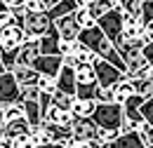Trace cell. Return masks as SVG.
Wrapping results in <instances>:
<instances>
[{"label": "cell", "instance_id": "obj_29", "mask_svg": "<svg viewBox=\"0 0 153 148\" xmlns=\"http://www.w3.org/2000/svg\"><path fill=\"white\" fill-rule=\"evenodd\" d=\"M73 101H76L73 94H66V92H54L52 94V104L59 106V108H64V111H71V108H73Z\"/></svg>", "mask_w": 153, "mask_h": 148}, {"label": "cell", "instance_id": "obj_43", "mask_svg": "<svg viewBox=\"0 0 153 148\" xmlns=\"http://www.w3.org/2000/svg\"><path fill=\"white\" fill-rule=\"evenodd\" d=\"M45 148H66V146H64V144H47Z\"/></svg>", "mask_w": 153, "mask_h": 148}, {"label": "cell", "instance_id": "obj_25", "mask_svg": "<svg viewBox=\"0 0 153 148\" xmlns=\"http://www.w3.org/2000/svg\"><path fill=\"white\" fill-rule=\"evenodd\" d=\"M71 54L78 59V64H94V59H97V56L92 54L82 42H78V40L73 42V52H71Z\"/></svg>", "mask_w": 153, "mask_h": 148}, {"label": "cell", "instance_id": "obj_40", "mask_svg": "<svg viewBox=\"0 0 153 148\" xmlns=\"http://www.w3.org/2000/svg\"><path fill=\"white\" fill-rule=\"evenodd\" d=\"M76 2V7H87L90 5V0H73Z\"/></svg>", "mask_w": 153, "mask_h": 148}, {"label": "cell", "instance_id": "obj_30", "mask_svg": "<svg viewBox=\"0 0 153 148\" xmlns=\"http://www.w3.org/2000/svg\"><path fill=\"white\" fill-rule=\"evenodd\" d=\"M36 87L40 90V94H54L57 92V80H54L52 75H40Z\"/></svg>", "mask_w": 153, "mask_h": 148}, {"label": "cell", "instance_id": "obj_8", "mask_svg": "<svg viewBox=\"0 0 153 148\" xmlns=\"http://www.w3.org/2000/svg\"><path fill=\"white\" fill-rule=\"evenodd\" d=\"M146 99L144 96H139V94H132L127 101H123L120 106H123V113H125V120H130L134 127H139L141 122H144V115H141V104H144Z\"/></svg>", "mask_w": 153, "mask_h": 148}, {"label": "cell", "instance_id": "obj_41", "mask_svg": "<svg viewBox=\"0 0 153 148\" xmlns=\"http://www.w3.org/2000/svg\"><path fill=\"white\" fill-rule=\"evenodd\" d=\"M57 2H61V0H45V5H47V10H50V7H54Z\"/></svg>", "mask_w": 153, "mask_h": 148}, {"label": "cell", "instance_id": "obj_27", "mask_svg": "<svg viewBox=\"0 0 153 148\" xmlns=\"http://www.w3.org/2000/svg\"><path fill=\"white\" fill-rule=\"evenodd\" d=\"M120 12L123 14H134V17H141V7H144V0H120L118 2Z\"/></svg>", "mask_w": 153, "mask_h": 148}, {"label": "cell", "instance_id": "obj_35", "mask_svg": "<svg viewBox=\"0 0 153 148\" xmlns=\"http://www.w3.org/2000/svg\"><path fill=\"white\" fill-rule=\"evenodd\" d=\"M14 24H17V17H14V12H12V10H5V12H0V28L14 26Z\"/></svg>", "mask_w": 153, "mask_h": 148}, {"label": "cell", "instance_id": "obj_47", "mask_svg": "<svg viewBox=\"0 0 153 148\" xmlns=\"http://www.w3.org/2000/svg\"><path fill=\"white\" fill-rule=\"evenodd\" d=\"M146 148H153V144H151V146H146Z\"/></svg>", "mask_w": 153, "mask_h": 148}, {"label": "cell", "instance_id": "obj_7", "mask_svg": "<svg viewBox=\"0 0 153 148\" xmlns=\"http://www.w3.org/2000/svg\"><path fill=\"white\" fill-rule=\"evenodd\" d=\"M54 28H57V33L61 40H66V42H76L78 36H80V26H78V21L73 14H66V17H61L54 21Z\"/></svg>", "mask_w": 153, "mask_h": 148}, {"label": "cell", "instance_id": "obj_12", "mask_svg": "<svg viewBox=\"0 0 153 148\" xmlns=\"http://www.w3.org/2000/svg\"><path fill=\"white\" fill-rule=\"evenodd\" d=\"M31 68H36L38 75H52V78H57L59 68H61V56H45V54H40L38 59L33 61Z\"/></svg>", "mask_w": 153, "mask_h": 148}, {"label": "cell", "instance_id": "obj_11", "mask_svg": "<svg viewBox=\"0 0 153 148\" xmlns=\"http://www.w3.org/2000/svg\"><path fill=\"white\" fill-rule=\"evenodd\" d=\"M101 148H146V146H144L139 132L134 130V132H127V134H118L115 139L101 144Z\"/></svg>", "mask_w": 153, "mask_h": 148}, {"label": "cell", "instance_id": "obj_17", "mask_svg": "<svg viewBox=\"0 0 153 148\" xmlns=\"http://www.w3.org/2000/svg\"><path fill=\"white\" fill-rule=\"evenodd\" d=\"M28 130H31L28 120H26V118H17V120H7V122H2L0 136H2V139H14V136H19V134H26Z\"/></svg>", "mask_w": 153, "mask_h": 148}, {"label": "cell", "instance_id": "obj_24", "mask_svg": "<svg viewBox=\"0 0 153 148\" xmlns=\"http://www.w3.org/2000/svg\"><path fill=\"white\" fill-rule=\"evenodd\" d=\"M132 85H134V94H139L144 99L153 96V78H139V80H132Z\"/></svg>", "mask_w": 153, "mask_h": 148}, {"label": "cell", "instance_id": "obj_22", "mask_svg": "<svg viewBox=\"0 0 153 148\" xmlns=\"http://www.w3.org/2000/svg\"><path fill=\"white\" fill-rule=\"evenodd\" d=\"M111 92H113L115 104H123V101H127V99L134 94V85H132V80H120L118 85L111 87Z\"/></svg>", "mask_w": 153, "mask_h": 148}, {"label": "cell", "instance_id": "obj_45", "mask_svg": "<svg viewBox=\"0 0 153 148\" xmlns=\"http://www.w3.org/2000/svg\"><path fill=\"white\" fill-rule=\"evenodd\" d=\"M0 127H2V108H0Z\"/></svg>", "mask_w": 153, "mask_h": 148}, {"label": "cell", "instance_id": "obj_20", "mask_svg": "<svg viewBox=\"0 0 153 148\" xmlns=\"http://www.w3.org/2000/svg\"><path fill=\"white\" fill-rule=\"evenodd\" d=\"M113 7H118L113 0H90V5H87L85 10H87V12H90V17L97 21V19H101L104 14H108Z\"/></svg>", "mask_w": 153, "mask_h": 148}, {"label": "cell", "instance_id": "obj_31", "mask_svg": "<svg viewBox=\"0 0 153 148\" xmlns=\"http://www.w3.org/2000/svg\"><path fill=\"white\" fill-rule=\"evenodd\" d=\"M7 141H10V148H36V144H33V139H31L28 132L14 136V139H7Z\"/></svg>", "mask_w": 153, "mask_h": 148}, {"label": "cell", "instance_id": "obj_3", "mask_svg": "<svg viewBox=\"0 0 153 148\" xmlns=\"http://www.w3.org/2000/svg\"><path fill=\"white\" fill-rule=\"evenodd\" d=\"M97 26L101 28L104 36L113 42V47L120 45V40H123V12H120V7H113L108 14L97 19Z\"/></svg>", "mask_w": 153, "mask_h": 148}, {"label": "cell", "instance_id": "obj_33", "mask_svg": "<svg viewBox=\"0 0 153 148\" xmlns=\"http://www.w3.org/2000/svg\"><path fill=\"white\" fill-rule=\"evenodd\" d=\"M24 10L26 12H47L45 0H24Z\"/></svg>", "mask_w": 153, "mask_h": 148}, {"label": "cell", "instance_id": "obj_39", "mask_svg": "<svg viewBox=\"0 0 153 148\" xmlns=\"http://www.w3.org/2000/svg\"><path fill=\"white\" fill-rule=\"evenodd\" d=\"M7 10H17V7H24V0H0Z\"/></svg>", "mask_w": 153, "mask_h": 148}, {"label": "cell", "instance_id": "obj_19", "mask_svg": "<svg viewBox=\"0 0 153 148\" xmlns=\"http://www.w3.org/2000/svg\"><path fill=\"white\" fill-rule=\"evenodd\" d=\"M24 108V118L28 120L31 127H38L42 122V111H40V101H21Z\"/></svg>", "mask_w": 153, "mask_h": 148}, {"label": "cell", "instance_id": "obj_16", "mask_svg": "<svg viewBox=\"0 0 153 148\" xmlns=\"http://www.w3.org/2000/svg\"><path fill=\"white\" fill-rule=\"evenodd\" d=\"M141 33H144V17L123 14V38L134 40V38H141Z\"/></svg>", "mask_w": 153, "mask_h": 148}, {"label": "cell", "instance_id": "obj_18", "mask_svg": "<svg viewBox=\"0 0 153 148\" xmlns=\"http://www.w3.org/2000/svg\"><path fill=\"white\" fill-rule=\"evenodd\" d=\"M12 78H14V82H17L19 87H31V85H38L40 75L36 73V68H31V66H17V68L12 71Z\"/></svg>", "mask_w": 153, "mask_h": 148}, {"label": "cell", "instance_id": "obj_36", "mask_svg": "<svg viewBox=\"0 0 153 148\" xmlns=\"http://www.w3.org/2000/svg\"><path fill=\"white\" fill-rule=\"evenodd\" d=\"M144 42H153V19H144V33H141Z\"/></svg>", "mask_w": 153, "mask_h": 148}, {"label": "cell", "instance_id": "obj_42", "mask_svg": "<svg viewBox=\"0 0 153 148\" xmlns=\"http://www.w3.org/2000/svg\"><path fill=\"white\" fill-rule=\"evenodd\" d=\"M0 148H10V141H7V139H2V136H0Z\"/></svg>", "mask_w": 153, "mask_h": 148}, {"label": "cell", "instance_id": "obj_5", "mask_svg": "<svg viewBox=\"0 0 153 148\" xmlns=\"http://www.w3.org/2000/svg\"><path fill=\"white\" fill-rule=\"evenodd\" d=\"M28 38L24 33L19 24L14 26H7V28H0V54H7V52H19V47L26 42Z\"/></svg>", "mask_w": 153, "mask_h": 148}, {"label": "cell", "instance_id": "obj_46", "mask_svg": "<svg viewBox=\"0 0 153 148\" xmlns=\"http://www.w3.org/2000/svg\"><path fill=\"white\" fill-rule=\"evenodd\" d=\"M78 148H90V146H87V144H82V146H78Z\"/></svg>", "mask_w": 153, "mask_h": 148}, {"label": "cell", "instance_id": "obj_44", "mask_svg": "<svg viewBox=\"0 0 153 148\" xmlns=\"http://www.w3.org/2000/svg\"><path fill=\"white\" fill-rule=\"evenodd\" d=\"M5 10H7V7H5V5H2V2H0V12H5Z\"/></svg>", "mask_w": 153, "mask_h": 148}, {"label": "cell", "instance_id": "obj_4", "mask_svg": "<svg viewBox=\"0 0 153 148\" xmlns=\"http://www.w3.org/2000/svg\"><path fill=\"white\" fill-rule=\"evenodd\" d=\"M94 73H97V85L99 90H111L113 85H118L120 80H125V73L120 68H115L113 64L104 61V59H94Z\"/></svg>", "mask_w": 153, "mask_h": 148}, {"label": "cell", "instance_id": "obj_37", "mask_svg": "<svg viewBox=\"0 0 153 148\" xmlns=\"http://www.w3.org/2000/svg\"><path fill=\"white\" fill-rule=\"evenodd\" d=\"M97 104H113V92L111 90H99L97 92Z\"/></svg>", "mask_w": 153, "mask_h": 148}, {"label": "cell", "instance_id": "obj_28", "mask_svg": "<svg viewBox=\"0 0 153 148\" xmlns=\"http://www.w3.org/2000/svg\"><path fill=\"white\" fill-rule=\"evenodd\" d=\"M73 17H76L78 26H80V31H85V28H94V26H97V21L90 17V12H87L85 7H78L76 12H73Z\"/></svg>", "mask_w": 153, "mask_h": 148}, {"label": "cell", "instance_id": "obj_21", "mask_svg": "<svg viewBox=\"0 0 153 148\" xmlns=\"http://www.w3.org/2000/svg\"><path fill=\"white\" fill-rule=\"evenodd\" d=\"M94 108H97V101H94V99H76L71 113H73V118H92Z\"/></svg>", "mask_w": 153, "mask_h": 148}, {"label": "cell", "instance_id": "obj_34", "mask_svg": "<svg viewBox=\"0 0 153 148\" xmlns=\"http://www.w3.org/2000/svg\"><path fill=\"white\" fill-rule=\"evenodd\" d=\"M141 115H144V122H149V125H153V96L151 99H146L144 104H141Z\"/></svg>", "mask_w": 153, "mask_h": 148}, {"label": "cell", "instance_id": "obj_9", "mask_svg": "<svg viewBox=\"0 0 153 148\" xmlns=\"http://www.w3.org/2000/svg\"><path fill=\"white\" fill-rule=\"evenodd\" d=\"M19 99V85L14 82L12 73H0V106L14 104Z\"/></svg>", "mask_w": 153, "mask_h": 148}, {"label": "cell", "instance_id": "obj_15", "mask_svg": "<svg viewBox=\"0 0 153 148\" xmlns=\"http://www.w3.org/2000/svg\"><path fill=\"white\" fill-rule=\"evenodd\" d=\"M59 42H61V38H59L54 24H52V28L47 31V36H42L38 40L40 54H45V56H59Z\"/></svg>", "mask_w": 153, "mask_h": 148}, {"label": "cell", "instance_id": "obj_2", "mask_svg": "<svg viewBox=\"0 0 153 148\" xmlns=\"http://www.w3.org/2000/svg\"><path fill=\"white\" fill-rule=\"evenodd\" d=\"M52 24L54 21L47 17V12H26L19 21V26L24 28V33H26L28 40H40L42 36H47Z\"/></svg>", "mask_w": 153, "mask_h": 148}, {"label": "cell", "instance_id": "obj_32", "mask_svg": "<svg viewBox=\"0 0 153 148\" xmlns=\"http://www.w3.org/2000/svg\"><path fill=\"white\" fill-rule=\"evenodd\" d=\"M137 132H139V136H141L144 146H151V144H153V125H149V122H141V125L137 127Z\"/></svg>", "mask_w": 153, "mask_h": 148}, {"label": "cell", "instance_id": "obj_10", "mask_svg": "<svg viewBox=\"0 0 153 148\" xmlns=\"http://www.w3.org/2000/svg\"><path fill=\"white\" fill-rule=\"evenodd\" d=\"M73 120H76V118H73V113H71V111H64V108H59V106H54V104H50V108L42 113V122H47V125L71 127Z\"/></svg>", "mask_w": 153, "mask_h": 148}, {"label": "cell", "instance_id": "obj_13", "mask_svg": "<svg viewBox=\"0 0 153 148\" xmlns=\"http://www.w3.org/2000/svg\"><path fill=\"white\" fill-rule=\"evenodd\" d=\"M54 80H57V92H66V94L76 96V68L61 64V68H59Z\"/></svg>", "mask_w": 153, "mask_h": 148}, {"label": "cell", "instance_id": "obj_6", "mask_svg": "<svg viewBox=\"0 0 153 148\" xmlns=\"http://www.w3.org/2000/svg\"><path fill=\"white\" fill-rule=\"evenodd\" d=\"M97 127L92 122V118H76L71 122V132L80 144H90V141H97Z\"/></svg>", "mask_w": 153, "mask_h": 148}, {"label": "cell", "instance_id": "obj_38", "mask_svg": "<svg viewBox=\"0 0 153 148\" xmlns=\"http://www.w3.org/2000/svg\"><path fill=\"white\" fill-rule=\"evenodd\" d=\"M141 54H144V59L153 66V42H146V45L141 47Z\"/></svg>", "mask_w": 153, "mask_h": 148}, {"label": "cell", "instance_id": "obj_1", "mask_svg": "<svg viewBox=\"0 0 153 148\" xmlns=\"http://www.w3.org/2000/svg\"><path fill=\"white\" fill-rule=\"evenodd\" d=\"M125 120V113L120 104H97L94 113H92V122H94L99 130H111L120 134V125Z\"/></svg>", "mask_w": 153, "mask_h": 148}, {"label": "cell", "instance_id": "obj_26", "mask_svg": "<svg viewBox=\"0 0 153 148\" xmlns=\"http://www.w3.org/2000/svg\"><path fill=\"white\" fill-rule=\"evenodd\" d=\"M28 134H31V139H33L36 148H45L47 144H50V136H47V130L42 127V122H40L38 127H31V130H28Z\"/></svg>", "mask_w": 153, "mask_h": 148}, {"label": "cell", "instance_id": "obj_14", "mask_svg": "<svg viewBox=\"0 0 153 148\" xmlns=\"http://www.w3.org/2000/svg\"><path fill=\"white\" fill-rule=\"evenodd\" d=\"M40 56V45L38 40H26L17 52V66H33V61ZM14 66V68H17Z\"/></svg>", "mask_w": 153, "mask_h": 148}, {"label": "cell", "instance_id": "obj_48", "mask_svg": "<svg viewBox=\"0 0 153 148\" xmlns=\"http://www.w3.org/2000/svg\"><path fill=\"white\" fill-rule=\"evenodd\" d=\"M0 73H2V68H0Z\"/></svg>", "mask_w": 153, "mask_h": 148}, {"label": "cell", "instance_id": "obj_23", "mask_svg": "<svg viewBox=\"0 0 153 148\" xmlns=\"http://www.w3.org/2000/svg\"><path fill=\"white\" fill-rule=\"evenodd\" d=\"M78 7H76V2L73 0H61V2H57L54 7H50L47 10V17L52 19V21H57V19L61 17H66V14H73Z\"/></svg>", "mask_w": 153, "mask_h": 148}]
</instances>
